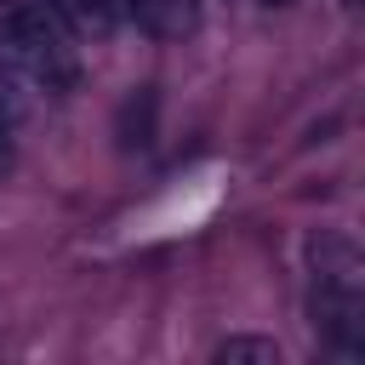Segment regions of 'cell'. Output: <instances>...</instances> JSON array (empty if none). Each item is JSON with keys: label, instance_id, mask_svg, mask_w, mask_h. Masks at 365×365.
Returning a JSON list of instances; mask_svg holds the SVG:
<instances>
[{"label": "cell", "instance_id": "cell-1", "mask_svg": "<svg viewBox=\"0 0 365 365\" xmlns=\"http://www.w3.org/2000/svg\"><path fill=\"white\" fill-rule=\"evenodd\" d=\"M0 57L40 91L63 97L80 86V51L51 0H0Z\"/></svg>", "mask_w": 365, "mask_h": 365}, {"label": "cell", "instance_id": "cell-2", "mask_svg": "<svg viewBox=\"0 0 365 365\" xmlns=\"http://www.w3.org/2000/svg\"><path fill=\"white\" fill-rule=\"evenodd\" d=\"M154 108H160L154 86H137V91L120 103V114H114V137H120V148H125V154L154 143Z\"/></svg>", "mask_w": 365, "mask_h": 365}, {"label": "cell", "instance_id": "cell-3", "mask_svg": "<svg viewBox=\"0 0 365 365\" xmlns=\"http://www.w3.org/2000/svg\"><path fill=\"white\" fill-rule=\"evenodd\" d=\"M51 11L63 17V29H68V34L108 40V34L120 29V17H114V6H108V0H51Z\"/></svg>", "mask_w": 365, "mask_h": 365}, {"label": "cell", "instance_id": "cell-4", "mask_svg": "<svg viewBox=\"0 0 365 365\" xmlns=\"http://www.w3.org/2000/svg\"><path fill=\"white\" fill-rule=\"evenodd\" d=\"M200 23V0H143V29L160 40H177Z\"/></svg>", "mask_w": 365, "mask_h": 365}, {"label": "cell", "instance_id": "cell-5", "mask_svg": "<svg viewBox=\"0 0 365 365\" xmlns=\"http://www.w3.org/2000/svg\"><path fill=\"white\" fill-rule=\"evenodd\" d=\"M211 359L217 365H279V342L274 336H228V342H217Z\"/></svg>", "mask_w": 365, "mask_h": 365}, {"label": "cell", "instance_id": "cell-6", "mask_svg": "<svg viewBox=\"0 0 365 365\" xmlns=\"http://www.w3.org/2000/svg\"><path fill=\"white\" fill-rule=\"evenodd\" d=\"M23 114V103H17V68L0 57V125H11Z\"/></svg>", "mask_w": 365, "mask_h": 365}, {"label": "cell", "instance_id": "cell-7", "mask_svg": "<svg viewBox=\"0 0 365 365\" xmlns=\"http://www.w3.org/2000/svg\"><path fill=\"white\" fill-rule=\"evenodd\" d=\"M120 23H143V0H108Z\"/></svg>", "mask_w": 365, "mask_h": 365}, {"label": "cell", "instance_id": "cell-8", "mask_svg": "<svg viewBox=\"0 0 365 365\" xmlns=\"http://www.w3.org/2000/svg\"><path fill=\"white\" fill-rule=\"evenodd\" d=\"M6 160H11V148H6V125H0V165H6Z\"/></svg>", "mask_w": 365, "mask_h": 365}, {"label": "cell", "instance_id": "cell-9", "mask_svg": "<svg viewBox=\"0 0 365 365\" xmlns=\"http://www.w3.org/2000/svg\"><path fill=\"white\" fill-rule=\"evenodd\" d=\"M268 6H285V0H268Z\"/></svg>", "mask_w": 365, "mask_h": 365}]
</instances>
